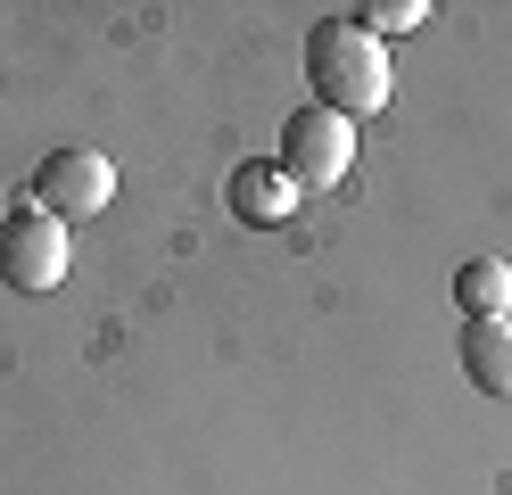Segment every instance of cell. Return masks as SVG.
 <instances>
[{"instance_id": "cell-2", "label": "cell", "mask_w": 512, "mask_h": 495, "mask_svg": "<svg viewBox=\"0 0 512 495\" xmlns=\"http://www.w3.org/2000/svg\"><path fill=\"white\" fill-rule=\"evenodd\" d=\"M347 165H356V124L306 99V108L281 124V174H290L298 190H331Z\"/></svg>"}, {"instance_id": "cell-3", "label": "cell", "mask_w": 512, "mask_h": 495, "mask_svg": "<svg viewBox=\"0 0 512 495\" xmlns=\"http://www.w3.org/2000/svg\"><path fill=\"white\" fill-rule=\"evenodd\" d=\"M67 223L58 215H42V207H17L9 223H0V281L9 289H25V297H42V289H58L67 281Z\"/></svg>"}, {"instance_id": "cell-4", "label": "cell", "mask_w": 512, "mask_h": 495, "mask_svg": "<svg viewBox=\"0 0 512 495\" xmlns=\"http://www.w3.org/2000/svg\"><path fill=\"white\" fill-rule=\"evenodd\" d=\"M116 198V165L100 149H58L42 174H34V207L58 215V223H83V215H108Z\"/></svg>"}, {"instance_id": "cell-7", "label": "cell", "mask_w": 512, "mask_h": 495, "mask_svg": "<svg viewBox=\"0 0 512 495\" xmlns=\"http://www.w3.org/2000/svg\"><path fill=\"white\" fill-rule=\"evenodd\" d=\"M455 306H463L471 322L512 314V264H504V256H471L463 273H455Z\"/></svg>"}, {"instance_id": "cell-1", "label": "cell", "mask_w": 512, "mask_h": 495, "mask_svg": "<svg viewBox=\"0 0 512 495\" xmlns=\"http://www.w3.org/2000/svg\"><path fill=\"white\" fill-rule=\"evenodd\" d=\"M306 75H314V108H331V116H347V124L372 116V108H389V91H397L389 42H372L356 17L306 33Z\"/></svg>"}, {"instance_id": "cell-8", "label": "cell", "mask_w": 512, "mask_h": 495, "mask_svg": "<svg viewBox=\"0 0 512 495\" xmlns=\"http://www.w3.org/2000/svg\"><path fill=\"white\" fill-rule=\"evenodd\" d=\"M356 25L372 33V42H389V33L430 25V0H372V9H356Z\"/></svg>"}, {"instance_id": "cell-6", "label": "cell", "mask_w": 512, "mask_h": 495, "mask_svg": "<svg viewBox=\"0 0 512 495\" xmlns=\"http://www.w3.org/2000/svg\"><path fill=\"white\" fill-rule=\"evenodd\" d=\"M232 215L240 223H290L298 215V182L281 165H240L232 174Z\"/></svg>"}, {"instance_id": "cell-5", "label": "cell", "mask_w": 512, "mask_h": 495, "mask_svg": "<svg viewBox=\"0 0 512 495\" xmlns=\"http://www.w3.org/2000/svg\"><path fill=\"white\" fill-rule=\"evenodd\" d=\"M463 372H471L479 396H504V405H512V314L463 330Z\"/></svg>"}]
</instances>
